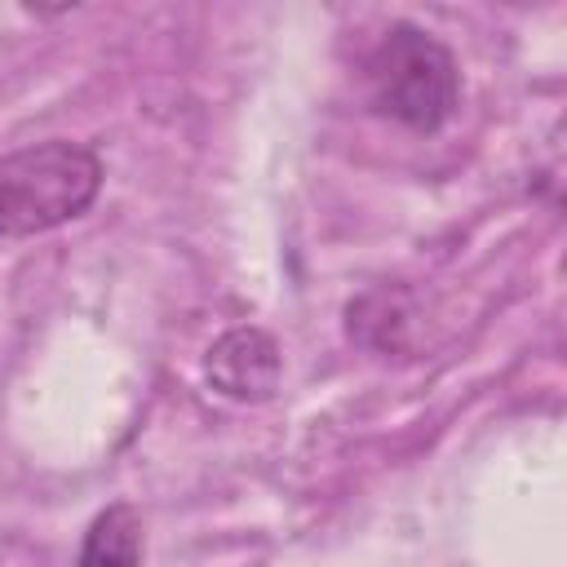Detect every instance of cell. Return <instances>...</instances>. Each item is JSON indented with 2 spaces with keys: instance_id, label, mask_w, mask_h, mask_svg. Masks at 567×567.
<instances>
[{
  "instance_id": "7a4b0ae2",
  "label": "cell",
  "mask_w": 567,
  "mask_h": 567,
  "mask_svg": "<svg viewBox=\"0 0 567 567\" xmlns=\"http://www.w3.org/2000/svg\"><path fill=\"white\" fill-rule=\"evenodd\" d=\"M363 71L372 111L412 133H439L461 106V66L452 49L416 22H394Z\"/></svg>"
},
{
  "instance_id": "6da1fadb",
  "label": "cell",
  "mask_w": 567,
  "mask_h": 567,
  "mask_svg": "<svg viewBox=\"0 0 567 567\" xmlns=\"http://www.w3.org/2000/svg\"><path fill=\"white\" fill-rule=\"evenodd\" d=\"M102 190V159L80 142H35L0 155V244L49 235L89 213Z\"/></svg>"
},
{
  "instance_id": "3957f363",
  "label": "cell",
  "mask_w": 567,
  "mask_h": 567,
  "mask_svg": "<svg viewBox=\"0 0 567 567\" xmlns=\"http://www.w3.org/2000/svg\"><path fill=\"white\" fill-rule=\"evenodd\" d=\"M279 372H284L279 341L252 323L221 332L204 354L208 385L230 403H266L279 390Z\"/></svg>"
},
{
  "instance_id": "277c9868",
  "label": "cell",
  "mask_w": 567,
  "mask_h": 567,
  "mask_svg": "<svg viewBox=\"0 0 567 567\" xmlns=\"http://www.w3.org/2000/svg\"><path fill=\"white\" fill-rule=\"evenodd\" d=\"M75 567H142V518L133 505H106L80 545Z\"/></svg>"
}]
</instances>
